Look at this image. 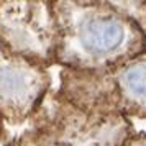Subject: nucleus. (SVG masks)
<instances>
[{"label": "nucleus", "instance_id": "1", "mask_svg": "<svg viewBox=\"0 0 146 146\" xmlns=\"http://www.w3.org/2000/svg\"><path fill=\"white\" fill-rule=\"evenodd\" d=\"M121 36H123L121 28L117 23L108 21L95 27L92 33V43L100 49H112L121 41Z\"/></svg>", "mask_w": 146, "mask_h": 146}, {"label": "nucleus", "instance_id": "2", "mask_svg": "<svg viewBox=\"0 0 146 146\" xmlns=\"http://www.w3.org/2000/svg\"><path fill=\"white\" fill-rule=\"evenodd\" d=\"M125 82L128 90L138 97V99H146V62H139L126 72Z\"/></svg>", "mask_w": 146, "mask_h": 146}]
</instances>
